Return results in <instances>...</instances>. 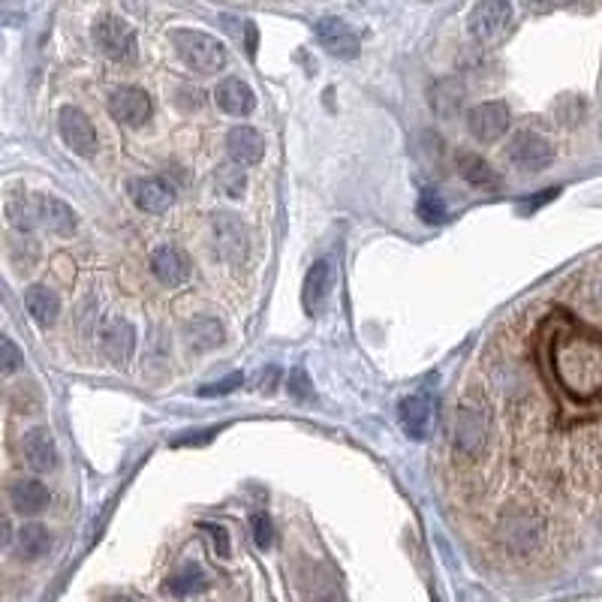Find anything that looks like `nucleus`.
<instances>
[{
    "mask_svg": "<svg viewBox=\"0 0 602 602\" xmlns=\"http://www.w3.org/2000/svg\"><path fill=\"white\" fill-rule=\"evenodd\" d=\"M127 193L133 199V205L145 214H163L172 208L175 202V187L160 178V175H142V178H133L127 184Z\"/></svg>",
    "mask_w": 602,
    "mask_h": 602,
    "instance_id": "9",
    "label": "nucleus"
},
{
    "mask_svg": "<svg viewBox=\"0 0 602 602\" xmlns=\"http://www.w3.org/2000/svg\"><path fill=\"white\" fill-rule=\"evenodd\" d=\"M506 154H509V163L521 172H545L554 160V145L536 130H521L512 136Z\"/></svg>",
    "mask_w": 602,
    "mask_h": 602,
    "instance_id": "6",
    "label": "nucleus"
},
{
    "mask_svg": "<svg viewBox=\"0 0 602 602\" xmlns=\"http://www.w3.org/2000/svg\"><path fill=\"white\" fill-rule=\"evenodd\" d=\"M214 100H217V106H220L226 115H232V118H247V115L256 109V94H253V88H250L247 82L235 79V76H229V79H223V82L217 85Z\"/></svg>",
    "mask_w": 602,
    "mask_h": 602,
    "instance_id": "19",
    "label": "nucleus"
},
{
    "mask_svg": "<svg viewBox=\"0 0 602 602\" xmlns=\"http://www.w3.org/2000/svg\"><path fill=\"white\" fill-rule=\"evenodd\" d=\"M205 587H208V578H205V572H202L199 566H187L184 572L172 575V578H169V584H166V590H169V593H175V596L202 593Z\"/></svg>",
    "mask_w": 602,
    "mask_h": 602,
    "instance_id": "27",
    "label": "nucleus"
},
{
    "mask_svg": "<svg viewBox=\"0 0 602 602\" xmlns=\"http://www.w3.org/2000/svg\"><path fill=\"white\" fill-rule=\"evenodd\" d=\"M94 46L109 61H133L139 55L136 31L121 16H100L94 22Z\"/></svg>",
    "mask_w": 602,
    "mask_h": 602,
    "instance_id": "4",
    "label": "nucleus"
},
{
    "mask_svg": "<svg viewBox=\"0 0 602 602\" xmlns=\"http://www.w3.org/2000/svg\"><path fill=\"white\" fill-rule=\"evenodd\" d=\"M184 338L193 350H214L223 341V326L214 317H193L184 326Z\"/></svg>",
    "mask_w": 602,
    "mask_h": 602,
    "instance_id": "25",
    "label": "nucleus"
},
{
    "mask_svg": "<svg viewBox=\"0 0 602 602\" xmlns=\"http://www.w3.org/2000/svg\"><path fill=\"white\" fill-rule=\"evenodd\" d=\"M214 181H217V187H220L226 196H232V199L244 196L247 178H244V169H241V166H235V163H226V166H220V169H217V175H214Z\"/></svg>",
    "mask_w": 602,
    "mask_h": 602,
    "instance_id": "28",
    "label": "nucleus"
},
{
    "mask_svg": "<svg viewBox=\"0 0 602 602\" xmlns=\"http://www.w3.org/2000/svg\"><path fill=\"white\" fill-rule=\"evenodd\" d=\"M58 127H61V139L64 145L79 154V157H94L100 142H97V130L91 124V118L76 109V106H64L61 109V118H58Z\"/></svg>",
    "mask_w": 602,
    "mask_h": 602,
    "instance_id": "8",
    "label": "nucleus"
},
{
    "mask_svg": "<svg viewBox=\"0 0 602 602\" xmlns=\"http://www.w3.org/2000/svg\"><path fill=\"white\" fill-rule=\"evenodd\" d=\"M590 298H593V305L602 311V283H596V286L590 289Z\"/></svg>",
    "mask_w": 602,
    "mask_h": 602,
    "instance_id": "35",
    "label": "nucleus"
},
{
    "mask_svg": "<svg viewBox=\"0 0 602 602\" xmlns=\"http://www.w3.org/2000/svg\"><path fill=\"white\" fill-rule=\"evenodd\" d=\"M317 40L323 43V49H329V55L344 58V61L356 58L359 49H362V43L350 31V25L344 19H335V16H326V19L317 22Z\"/></svg>",
    "mask_w": 602,
    "mask_h": 602,
    "instance_id": "12",
    "label": "nucleus"
},
{
    "mask_svg": "<svg viewBox=\"0 0 602 602\" xmlns=\"http://www.w3.org/2000/svg\"><path fill=\"white\" fill-rule=\"evenodd\" d=\"M151 271H154V277H157L163 286H169V289L184 286V283L190 280V262H187V256H184L178 247H172V244L157 247V250L151 253Z\"/></svg>",
    "mask_w": 602,
    "mask_h": 602,
    "instance_id": "15",
    "label": "nucleus"
},
{
    "mask_svg": "<svg viewBox=\"0 0 602 602\" xmlns=\"http://www.w3.org/2000/svg\"><path fill=\"white\" fill-rule=\"evenodd\" d=\"M208 533H211V542H214L217 554H220V557H229V533H226V527L214 524V527H208Z\"/></svg>",
    "mask_w": 602,
    "mask_h": 602,
    "instance_id": "33",
    "label": "nucleus"
},
{
    "mask_svg": "<svg viewBox=\"0 0 602 602\" xmlns=\"http://www.w3.org/2000/svg\"><path fill=\"white\" fill-rule=\"evenodd\" d=\"M7 220L13 229L19 232H34L40 226V214H37V196L31 193H16L7 199Z\"/></svg>",
    "mask_w": 602,
    "mask_h": 602,
    "instance_id": "24",
    "label": "nucleus"
},
{
    "mask_svg": "<svg viewBox=\"0 0 602 602\" xmlns=\"http://www.w3.org/2000/svg\"><path fill=\"white\" fill-rule=\"evenodd\" d=\"M226 154L235 166H253L262 160L265 154V139L259 130L247 127V124H238L226 133Z\"/></svg>",
    "mask_w": 602,
    "mask_h": 602,
    "instance_id": "14",
    "label": "nucleus"
},
{
    "mask_svg": "<svg viewBox=\"0 0 602 602\" xmlns=\"http://www.w3.org/2000/svg\"><path fill=\"white\" fill-rule=\"evenodd\" d=\"M467 130L476 142H497L509 130V109L500 100L479 103L467 112Z\"/></svg>",
    "mask_w": 602,
    "mask_h": 602,
    "instance_id": "11",
    "label": "nucleus"
},
{
    "mask_svg": "<svg viewBox=\"0 0 602 602\" xmlns=\"http://www.w3.org/2000/svg\"><path fill=\"white\" fill-rule=\"evenodd\" d=\"M172 46H175L178 58L184 61V67H190L193 73H202V76L220 73L229 61L226 46L205 31L178 28V31H172Z\"/></svg>",
    "mask_w": 602,
    "mask_h": 602,
    "instance_id": "1",
    "label": "nucleus"
},
{
    "mask_svg": "<svg viewBox=\"0 0 602 602\" xmlns=\"http://www.w3.org/2000/svg\"><path fill=\"white\" fill-rule=\"evenodd\" d=\"M509 22H512V4H509V0H485V4H476L470 10L467 31H470V37L476 43H491L506 31Z\"/></svg>",
    "mask_w": 602,
    "mask_h": 602,
    "instance_id": "7",
    "label": "nucleus"
},
{
    "mask_svg": "<svg viewBox=\"0 0 602 602\" xmlns=\"http://www.w3.org/2000/svg\"><path fill=\"white\" fill-rule=\"evenodd\" d=\"M37 214H40V226L55 235H73L79 226V214L64 199L49 193H37Z\"/></svg>",
    "mask_w": 602,
    "mask_h": 602,
    "instance_id": "18",
    "label": "nucleus"
},
{
    "mask_svg": "<svg viewBox=\"0 0 602 602\" xmlns=\"http://www.w3.org/2000/svg\"><path fill=\"white\" fill-rule=\"evenodd\" d=\"M25 308H28V314H31V320H34L37 326L49 329V326H55L58 317H61V298H58L55 289L37 283V286L25 289Z\"/></svg>",
    "mask_w": 602,
    "mask_h": 602,
    "instance_id": "20",
    "label": "nucleus"
},
{
    "mask_svg": "<svg viewBox=\"0 0 602 602\" xmlns=\"http://www.w3.org/2000/svg\"><path fill=\"white\" fill-rule=\"evenodd\" d=\"M458 172L476 190H497L500 187V175L482 157H476V154H461L458 157Z\"/></svg>",
    "mask_w": 602,
    "mask_h": 602,
    "instance_id": "23",
    "label": "nucleus"
},
{
    "mask_svg": "<svg viewBox=\"0 0 602 602\" xmlns=\"http://www.w3.org/2000/svg\"><path fill=\"white\" fill-rule=\"evenodd\" d=\"M100 341H103L106 359L112 365H118V368H124L136 353V329L127 320H109L103 335H100Z\"/></svg>",
    "mask_w": 602,
    "mask_h": 602,
    "instance_id": "16",
    "label": "nucleus"
},
{
    "mask_svg": "<svg viewBox=\"0 0 602 602\" xmlns=\"http://www.w3.org/2000/svg\"><path fill=\"white\" fill-rule=\"evenodd\" d=\"M241 383H244V377H241V374H229V377H226V380H220V383H208V386H202V389H199V395H202V398H211V395H229V392H235Z\"/></svg>",
    "mask_w": 602,
    "mask_h": 602,
    "instance_id": "32",
    "label": "nucleus"
},
{
    "mask_svg": "<svg viewBox=\"0 0 602 602\" xmlns=\"http://www.w3.org/2000/svg\"><path fill=\"white\" fill-rule=\"evenodd\" d=\"M488 410L479 401H464L455 410V425H452V443L464 458H479L488 443Z\"/></svg>",
    "mask_w": 602,
    "mask_h": 602,
    "instance_id": "2",
    "label": "nucleus"
},
{
    "mask_svg": "<svg viewBox=\"0 0 602 602\" xmlns=\"http://www.w3.org/2000/svg\"><path fill=\"white\" fill-rule=\"evenodd\" d=\"M109 112H112V118H115L118 124H124V127H142V124L151 121L154 103H151L148 91L127 85V88H118V91L109 97Z\"/></svg>",
    "mask_w": 602,
    "mask_h": 602,
    "instance_id": "10",
    "label": "nucleus"
},
{
    "mask_svg": "<svg viewBox=\"0 0 602 602\" xmlns=\"http://www.w3.org/2000/svg\"><path fill=\"white\" fill-rule=\"evenodd\" d=\"M542 518L533 509H512L500 518V542L512 551V554H530L539 548L542 542Z\"/></svg>",
    "mask_w": 602,
    "mask_h": 602,
    "instance_id": "3",
    "label": "nucleus"
},
{
    "mask_svg": "<svg viewBox=\"0 0 602 602\" xmlns=\"http://www.w3.org/2000/svg\"><path fill=\"white\" fill-rule=\"evenodd\" d=\"M250 527H253V542H256V548L268 551V548H271V542H274L271 518H268L265 512H253V518H250Z\"/></svg>",
    "mask_w": 602,
    "mask_h": 602,
    "instance_id": "30",
    "label": "nucleus"
},
{
    "mask_svg": "<svg viewBox=\"0 0 602 602\" xmlns=\"http://www.w3.org/2000/svg\"><path fill=\"white\" fill-rule=\"evenodd\" d=\"M52 548V533L43 524H25L19 530V554L25 560H40Z\"/></svg>",
    "mask_w": 602,
    "mask_h": 602,
    "instance_id": "26",
    "label": "nucleus"
},
{
    "mask_svg": "<svg viewBox=\"0 0 602 602\" xmlns=\"http://www.w3.org/2000/svg\"><path fill=\"white\" fill-rule=\"evenodd\" d=\"M329 292H332V262L329 259H317L305 274V286H301V305H305V311L314 317V314H320L326 308Z\"/></svg>",
    "mask_w": 602,
    "mask_h": 602,
    "instance_id": "13",
    "label": "nucleus"
},
{
    "mask_svg": "<svg viewBox=\"0 0 602 602\" xmlns=\"http://www.w3.org/2000/svg\"><path fill=\"white\" fill-rule=\"evenodd\" d=\"M416 214L422 217V223H443L446 220V202L437 190H422Z\"/></svg>",
    "mask_w": 602,
    "mask_h": 602,
    "instance_id": "29",
    "label": "nucleus"
},
{
    "mask_svg": "<svg viewBox=\"0 0 602 602\" xmlns=\"http://www.w3.org/2000/svg\"><path fill=\"white\" fill-rule=\"evenodd\" d=\"M49 500V488L40 479H19L10 485V506L22 515H40Z\"/></svg>",
    "mask_w": 602,
    "mask_h": 602,
    "instance_id": "21",
    "label": "nucleus"
},
{
    "mask_svg": "<svg viewBox=\"0 0 602 602\" xmlns=\"http://www.w3.org/2000/svg\"><path fill=\"white\" fill-rule=\"evenodd\" d=\"M289 389H292V395H298V398H305V395H308V380H305V371H295V374H292V383H289Z\"/></svg>",
    "mask_w": 602,
    "mask_h": 602,
    "instance_id": "34",
    "label": "nucleus"
},
{
    "mask_svg": "<svg viewBox=\"0 0 602 602\" xmlns=\"http://www.w3.org/2000/svg\"><path fill=\"white\" fill-rule=\"evenodd\" d=\"M431 425V398L428 392H416L410 398L401 401V428L407 431V437L413 440H425Z\"/></svg>",
    "mask_w": 602,
    "mask_h": 602,
    "instance_id": "22",
    "label": "nucleus"
},
{
    "mask_svg": "<svg viewBox=\"0 0 602 602\" xmlns=\"http://www.w3.org/2000/svg\"><path fill=\"white\" fill-rule=\"evenodd\" d=\"M211 232H214V253L229 262V265H241L247 259V250H250V232L244 226L241 217L223 211V214H214V223H211Z\"/></svg>",
    "mask_w": 602,
    "mask_h": 602,
    "instance_id": "5",
    "label": "nucleus"
},
{
    "mask_svg": "<svg viewBox=\"0 0 602 602\" xmlns=\"http://www.w3.org/2000/svg\"><path fill=\"white\" fill-rule=\"evenodd\" d=\"M0 362H4V374H16V371H19L22 353H19V347L13 344V338L0 341Z\"/></svg>",
    "mask_w": 602,
    "mask_h": 602,
    "instance_id": "31",
    "label": "nucleus"
},
{
    "mask_svg": "<svg viewBox=\"0 0 602 602\" xmlns=\"http://www.w3.org/2000/svg\"><path fill=\"white\" fill-rule=\"evenodd\" d=\"M22 455L34 473H49L58 467V446L49 428H34L22 440Z\"/></svg>",
    "mask_w": 602,
    "mask_h": 602,
    "instance_id": "17",
    "label": "nucleus"
}]
</instances>
